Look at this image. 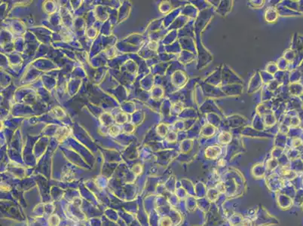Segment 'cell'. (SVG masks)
<instances>
[]
</instances>
